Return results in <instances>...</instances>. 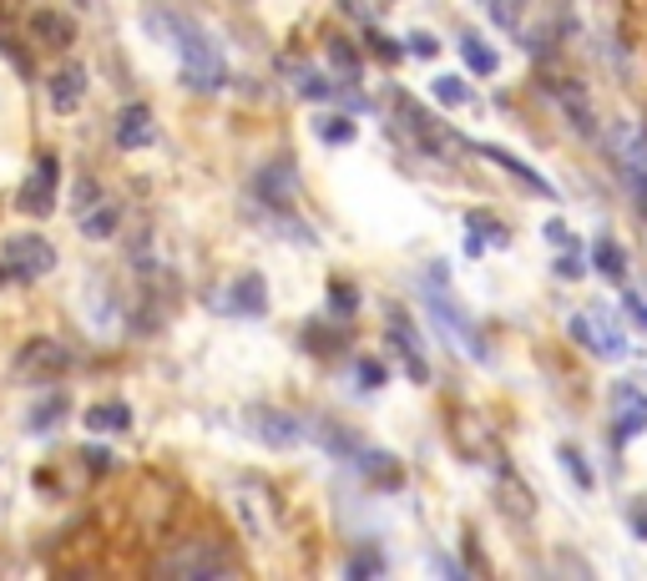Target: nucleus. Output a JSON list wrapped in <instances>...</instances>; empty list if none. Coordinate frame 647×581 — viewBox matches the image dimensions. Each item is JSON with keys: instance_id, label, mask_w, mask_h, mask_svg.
Wrapping results in <instances>:
<instances>
[{"instance_id": "7", "label": "nucleus", "mask_w": 647, "mask_h": 581, "mask_svg": "<svg viewBox=\"0 0 647 581\" xmlns=\"http://www.w3.org/2000/svg\"><path fill=\"white\" fill-rule=\"evenodd\" d=\"M612 163H617V173H623V183H627V193L637 198V208H643V218H647V137L637 132V127H612Z\"/></svg>"}, {"instance_id": "19", "label": "nucleus", "mask_w": 647, "mask_h": 581, "mask_svg": "<svg viewBox=\"0 0 647 581\" xmlns=\"http://www.w3.org/2000/svg\"><path fill=\"white\" fill-rule=\"evenodd\" d=\"M81 97H87V67H81V61H61V71L51 77V107L77 111Z\"/></svg>"}, {"instance_id": "11", "label": "nucleus", "mask_w": 647, "mask_h": 581, "mask_svg": "<svg viewBox=\"0 0 647 581\" xmlns=\"http://www.w3.org/2000/svg\"><path fill=\"white\" fill-rule=\"evenodd\" d=\"M551 101L567 111V121L577 127L581 142H602V121H597V111H592V101H587V87H581V81L551 77Z\"/></svg>"}, {"instance_id": "9", "label": "nucleus", "mask_w": 647, "mask_h": 581, "mask_svg": "<svg viewBox=\"0 0 647 581\" xmlns=\"http://www.w3.org/2000/svg\"><path fill=\"white\" fill-rule=\"evenodd\" d=\"M243 430L268 450H294L298 440H304V420L288 415V410H278V405H253L248 420H243Z\"/></svg>"}, {"instance_id": "14", "label": "nucleus", "mask_w": 647, "mask_h": 581, "mask_svg": "<svg viewBox=\"0 0 647 581\" xmlns=\"http://www.w3.org/2000/svg\"><path fill=\"white\" fill-rule=\"evenodd\" d=\"M56 183H61V163H56L51 152L36 157V173L21 183V193H16V203H21V213H31V218H46V213L56 208Z\"/></svg>"}, {"instance_id": "26", "label": "nucleus", "mask_w": 647, "mask_h": 581, "mask_svg": "<svg viewBox=\"0 0 647 581\" xmlns=\"http://www.w3.org/2000/svg\"><path fill=\"white\" fill-rule=\"evenodd\" d=\"M592 264L602 268V274L612 278V284H627V258H623V248H617L612 238H597V243H592Z\"/></svg>"}, {"instance_id": "27", "label": "nucleus", "mask_w": 647, "mask_h": 581, "mask_svg": "<svg viewBox=\"0 0 647 581\" xmlns=\"http://www.w3.org/2000/svg\"><path fill=\"white\" fill-rule=\"evenodd\" d=\"M288 81H294V91H298L304 101H330V97H334V87H330L324 77H318L314 67H294V71H288Z\"/></svg>"}, {"instance_id": "37", "label": "nucleus", "mask_w": 647, "mask_h": 581, "mask_svg": "<svg viewBox=\"0 0 647 581\" xmlns=\"http://www.w3.org/2000/svg\"><path fill=\"white\" fill-rule=\"evenodd\" d=\"M374 51H380L384 61H400V51H405V46H400V41H390V36H374Z\"/></svg>"}, {"instance_id": "28", "label": "nucleus", "mask_w": 647, "mask_h": 581, "mask_svg": "<svg viewBox=\"0 0 647 581\" xmlns=\"http://www.w3.org/2000/svg\"><path fill=\"white\" fill-rule=\"evenodd\" d=\"M491 21L501 31L521 36V26H527V0H491Z\"/></svg>"}, {"instance_id": "38", "label": "nucleus", "mask_w": 647, "mask_h": 581, "mask_svg": "<svg viewBox=\"0 0 647 581\" xmlns=\"http://www.w3.org/2000/svg\"><path fill=\"white\" fill-rule=\"evenodd\" d=\"M557 274H561V278H577V274H581V264H577V253H561V264H557Z\"/></svg>"}, {"instance_id": "34", "label": "nucleus", "mask_w": 647, "mask_h": 581, "mask_svg": "<svg viewBox=\"0 0 647 581\" xmlns=\"http://www.w3.org/2000/svg\"><path fill=\"white\" fill-rule=\"evenodd\" d=\"M330 56H334V67H340V71H344V77H350V81H354V77H360V61H354V46L334 41V46H330Z\"/></svg>"}, {"instance_id": "29", "label": "nucleus", "mask_w": 647, "mask_h": 581, "mask_svg": "<svg viewBox=\"0 0 647 581\" xmlns=\"http://www.w3.org/2000/svg\"><path fill=\"white\" fill-rule=\"evenodd\" d=\"M430 97H435L440 107H465V101H471V87H465V77H435Z\"/></svg>"}, {"instance_id": "12", "label": "nucleus", "mask_w": 647, "mask_h": 581, "mask_svg": "<svg viewBox=\"0 0 647 581\" xmlns=\"http://www.w3.org/2000/svg\"><path fill=\"white\" fill-rule=\"evenodd\" d=\"M253 193L264 198V208L274 213V218H294V163L288 157H274L268 167H258V183H253Z\"/></svg>"}, {"instance_id": "39", "label": "nucleus", "mask_w": 647, "mask_h": 581, "mask_svg": "<svg viewBox=\"0 0 647 581\" xmlns=\"http://www.w3.org/2000/svg\"><path fill=\"white\" fill-rule=\"evenodd\" d=\"M547 238H551V243H567V248H571V233L561 228V223H547Z\"/></svg>"}, {"instance_id": "8", "label": "nucleus", "mask_w": 647, "mask_h": 581, "mask_svg": "<svg viewBox=\"0 0 647 581\" xmlns=\"http://www.w3.org/2000/svg\"><path fill=\"white\" fill-rule=\"evenodd\" d=\"M0 258H6V274L21 278V284H31V278H41V274L56 268V248L41 238V233H16V238H6Z\"/></svg>"}, {"instance_id": "23", "label": "nucleus", "mask_w": 647, "mask_h": 581, "mask_svg": "<svg viewBox=\"0 0 647 581\" xmlns=\"http://www.w3.org/2000/svg\"><path fill=\"white\" fill-rule=\"evenodd\" d=\"M354 465H360V471L370 475L374 485H390V491H400V481H405V475H400V465H395V455H374V450H360V455H354Z\"/></svg>"}, {"instance_id": "21", "label": "nucleus", "mask_w": 647, "mask_h": 581, "mask_svg": "<svg viewBox=\"0 0 647 581\" xmlns=\"http://www.w3.org/2000/svg\"><path fill=\"white\" fill-rule=\"evenodd\" d=\"M67 410H71L67 390H51V395H46L41 405L26 415V430H31V435H46V430H56V420H67Z\"/></svg>"}, {"instance_id": "40", "label": "nucleus", "mask_w": 647, "mask_h": 581, "mask_svg": "<svg viewBox=\"0 0 647 581\" xmlns=\"http://www.w3.org/2000/svg\"><path fill=\"white\" fill-rule=\"evenodd\" d=\"M81 6H87V0H81Z\"/></svg>"}, {"instance_id": "1", "label": "nucleus", "mask_w": 647, "mask_h": 581, "mask_svg": "<svg viewBox=\"0 0 647 581\" xmlns=\"http://www.w3.org/2000/svg\"><path fill=\"white\" fill-rule=\"evenodd\" d=\"M143 26L157 36L163 46H173L183 81L193 91H218L228 81V51L223 41L198 21V11H183L177 0H153L143 11Z\"/></svg>"}, {"instance_id": "35", "label": "nucleus", "mask_w": 647, "mask_h": 581, "mask_svg": "<svg viewBox=\"0 0 647 581\" xmlns=\"http://www.w3.org/2000/svg\"><path fill=\"white\" fill-rule=\"evenodd\" d=\"M405 51H410V56H420V61H430V56L440 51V41H435V36H430V31H415V36H410V41H405Z\"/></svg>"}, {"instance_id": "16", "label": "nucleus", "mask_w": 647, "mask_h": 581, "mask_svg": "<svg viewBox=\"0 0 647 581\" xmlns=\"http://www.w3.org/2000/svg\"><path fill=\"white\" fill-rule=\"evenodd\" d=\"M153 142H157L153 111H147L143 101L121 107V117H117V147H121V152H143V147H153Z\"/></svg>"}, {"instance_id": "4", "label": "nucleus", "mask_w": 647, "mask_h": 581, "mask_svg": "<svg viewBox=\"0 0 647 581\" xmlns=\"http://www.w3.org/2000/svg\"><path fill=\"white\" fill-rule=\"evenodd\" d=\"M71 218H77L81 238L101 243L121 228V203L111 198L97 177H77V183H71Z\"/></svg>"}, {"instance_id": "5", "label": "nucleus", "mask_w": 647, "mask_h": 581, "mask_svg": "<svg viewBox=\"0 0 647 581\" xmlns=\"http://www.w3.org/2000/svg\"><path fill=\"white\" fill-rule=\"evenodd\" d=\"M228 495H233V515L243 521V531H248L253 541H274L278 536V505H274V495H268L264 485H258V481H233Z\"/></svg>"}, {"instance_id": "10", "label": "nucleus", "mask_w": 647, "mask_h": 581, "mask_svg": "<svg viewBox=\"0 0 647 581\" xmlns=\"http://www.w3.org/2000/svg\"><path fill=\"white\" fill-rule=\"evenodd\" d=\"M71 370V354L56 339H31L16 354V384H51Z\"/></svg>"}, {"instance_id": "17", "label": "nucleus", "mask_w": 647, "mask_h": 581, "mask_svg": "<svg viewBox=\"0 0 647 581\" xmlns=\"http://www.w3.org/2000/svg\"><path fill=\"white\" fill-rule=\"evenodd\" d=\"M612 410H617V440H633V435L647 430V395L637 390V384H617Z\"/></svg>"}, {"instance_id": "2", "label": "nucleus", "mask_w": 647, "mask_h": 581, "mask_svg": "<svg viewBox=\"0 0 647 581\" xmlns=\"http://www.w3.org/2000/svg\"><path fill=\"white\" fill-rule=\"evenodd\" d=\"M238 561L218 546V541H177L173 551L157 557V577L167 581H218V577H238Z\"/></svg>"}, {"instance_id": "18", "label": "nucleus", "mask_w": 647, "mask_h": 581, "mask_svg": "<svg viewBox=\"0 0 647 581\" xmlns=\"http://www.w3.org/2000/svg\"><path fill=\"white\" fill-rule=\"evenodd\" d=\"M476 152H481L486 163H496V167H501V173L521 177V183H527L531 193H547V198H557V187H551L547 177H541L531 163H521V157H516V152H506V147H491V142H476Z\"/></svg>"}, {"instance_id": "32", "label": "nucleus", "mask_w": 647, "mask_h": 581, "mask_svg": "<svg viewBox=\"0 0 647 581\" xmlns=\"http://www.w3.org/2000/svg\"><path fill=\"white\" fill-rule=\"evenodd\" d=\"M380 571H384V557H374V551H354L344 561V577H380Z\"/></svg>"}, {"instance_id": "24", "label": "nucleus", "mask_w": 647, "mask_h": 581, "mask_svg": "<svg viewBox=\"0 0 647 581\" xmlns=\"http://www.w3.org/2000/svg\"><path fill=\"white\" fill-rule=\"evenodd\" d=\"M461 56H465V67H471L476 77H496V67H501L496 46H486L476 31H465V36H461Z\"/></svg>"}, {"instance_id": "30", "label": "nucleus", "mask_w": 647, "mask_h": 581, "mask_svg": "<svg viewBox=\"0 0 647 581\" xmlns=\"http://www.w3.org/2000/svg\"><path fill=\"white\" fill-rule=\"evenodd\" d=\"M314 132L324 137L330 147H350V142H354V121H350V117H318V121H314Z\"/></svg>"}, {"instance_id": "20", "label": "nucleus", "mask_w": 647, "mask_h": 581, "mask_svg": "<svg viewBox=\"0 0 647 581\" xmlns=\"http://www.w3.org/2000/svg\"><path fill=\"white\" fill-rule=\"evenodd\" d=\"M31 31H36V41L51 46V51H67V46L77 41V21H67V16H56V11H36Z\"/></svg>"}, {"instance_id": "3", "label": "nucleus", "mask_w": 647, "mask_h": 581, "mask_svg": "<svg viewBox=\"0 0 647 581\" xmlns=\"http://www.w3.org/2000/svg\"><path fill=\"white\" fill-rule=\"evenodd\" d=\"M425 308H430V318H435L440 329L450 334V344H461V349H471L476 360H486L481 334H476V324L461 314V304H455V294H450V274H445V264L430 268V278H425Z\"/></svg>"}, {"instance_id": "13", "label": "nucleus", "mask_w": 647, "mask_h": 581, "mask_svg": "<svg viewBox=\"0 0 647 581\" xmlns=\"http://www.w3.org/2000/svg\"><path fill=\"white\" fill-rule=\"evenodd\" d=\"M384 324H390V344H395V354L405 360V374L415 384H425L430 380V360H425V349H420V334H415V324H410V314L400 304H390V308H384Z\"/></svg>"}, {"instance_id": "6", "label": "nucleus", "mask_w": 647, "mask_h": 581, "mask_svg": "<svg viewBox=\"0 0 647 581\" xmlns=\"http://www.w3.org/2000/svg\"><path fill=\"white\" fill-rule=\"evenodd\" d=\"M567 334L581 344L587 354H597V360H623V354H633V344H627V334L617 329L607 314H597V308H581V314L567 318Z\"/></svg>"}, {"instance_id": "36", "label": "nucleus", "mask_w": 647, "mask_h": 581, "mask_svg": "<svg viewBox=\"0 0 647 581\" xmlns=\"http://www.w3.org/2000/svg\"><path fill=\"white\" fill-rule=\"evenodd\" d=\"M354 304H360V294H354L350 284H334V298H330L334 314H354Z\"/></svg>"}, {"instance_id": "15", "label": "nucleus", "mask_w": 647, "mask_h": 581, "mask_svg": "<svg viewBox=\"0 0 647 581\" xmlns=\"http://www.w3.org/2000/svg\"><path fill=\"white\" fill-rule=\"evenodd\" d=\"M223 308L228 314H243V318H258V314H268V278L264 274H238L228 284V294H223Z\"/></svg>"}, {"instance_id": "22", "label": "nucleus", "mask_w": 647, "mask_h": 581, "mask_svg": "<svg viewBox=\"0 0 647 581\" xmlns=\"http://www.w3.org/2000/svg\"><path fill=\"white\" fill-rule=\"evenodd\" d=\"M557 465L567 471V481L577 485L581 495H592V491H597V471L587 465V455H581L577 445H561V450H557Z\"/></svg>"}, {"instance_id": "25", "label": "nucleus", "mask_w": 647, "mask_h": 581, "mask_svg": "<svg viewBox=\"0 0 647 581\" xmlns=\"http://www.w3.org/2000/svg\"><path fill=\"white\" fill-rule=\"evenodd\" d=\"M81 425H87L91 435H101V430H107V435H111V430H127V425H133V410L121 405V400H111V405H91Z\"/></svg>"}, {"instance_id": "31", "label": "nucleus", "mask_w": 647, "mask_h": 581, "mask_svg": "<svg viewBox=\"0 0 647 581\" xmlns=\"http://www.w3.org/2000/svg\"><path fill=\"white\" fill-rule=\"evenodd\" d=\"M623 515H627V531H633L637 541H647V491L643 495H627Z\"/></svg>"}, {"instance_id": "33", "label": "nucleus", "mask_w": 647, "mask_h": 581, "mask_svg": "<svg viewBox=\"0 0 647 581\" xmlns=\"http://www.w3.org/2000/svg\"><path fill=\"white\" fill-rule=\"evenodd\" d=\"M354 374H360V384H364V390H380V384L390 380L380 360H360V364H354Z\"/></svg>"}]
</instances>
